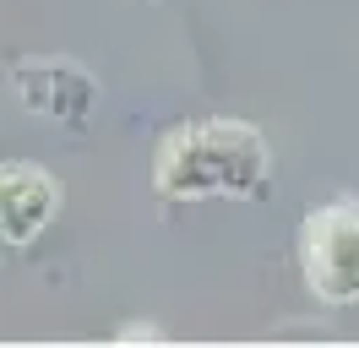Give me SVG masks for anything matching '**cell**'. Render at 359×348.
<instances>
[{
    "instance_id": "1",
    "label": "cell",
    "mask_w": 359,
    "mask_h": 348,
    "mask_svg": "<svg viewBox=\"0 0 359 348\" xmlns=\"http://www.w3.org/2000/svg\"><path fill=\"white\" fill-rule=\"evenodd\" d=\"M163 201H256L272 191V147L250 120H191L153 152Z\"/></svg>"
},
{
    "instance_id": "2",
    "label": "cell",
    "mask_w": 359,
    "mask_h": 348,
    "mask_svg": "<svg viewBox=\"0 0 359 348\" xmlns=\"http://www.w3.org/2000/svg\"><path fill=\"white\" fill-rule=\"evenodd\" d=\"M299 278L321 304H359V196H332L305 213Z\"/></svg>"
},
{
    "instance_id": "3",
    "label": "cell",
    "mask_w": 359,
    "mask_h": 348,
    "mask_svg": "<svg viewBox=\"0 0 359 348\" xmlns=\"http://www.w3.org/2000/svg\"><path fill=\"white\" fill-rule=\"evenodd\" d=\"M60 207V185L39 163H0V245H27L49 229Z\"/></svg>"
},
{
    "instance_id": "4",
    "label": "cell",
    "mask_w": 359,
    "mask_h": 348,
    "mask_svg": "<svg viewBox=\"0 0 359 348\" xmlns=\"http://www.w3.org/2000/svg\"><path fill=\"white\" fill-rule=\"evenodd\" d=\"M17 87H22L27 109H39L49 120H60V126H82L88 120L93 98H98V87H93L88 71H76L66 60H27L17 65Z\"/></svg>"
}]
</instances>
